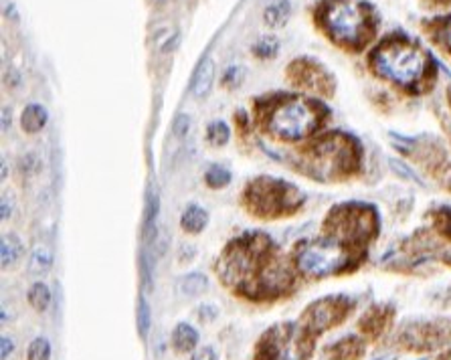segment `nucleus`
Instances as JSON below:
<instances>
[{"label": "nucleus", "instance_id": "obj_1", "mask_svg": "<svg viewBox=\"0 0 451 360\" xmlns=\"http://www.w3.org/2000/svg\"><path fill=\"white\" fill-rule=\"evenodd\" d=\"M376 76L411 93L429 90L433 79L431 57L405 35H391L368 57Z\"/></svg>", "mask_w": 451, "mask_h": 360}, {"label": "nucleus", "instance_id": "obj_2", "mask_svg": "<svg viewBox=\"0 0 451 360\" xmlns=\"http://www.w3.org/2000/svg\"><path fill=\"white\" fill-rule=\"evenodd\" d=\"M259 126L279 142H300L326 120V107L298 95H273L255 104Z\"/></svg>", "mask_w": 451, "mask_h": 360}, {"label": "nucleus", "instance_id": "obj_3", "mask_svg": "<svg viewBox=\"0 0 451 360\" xmlns=\"http://www.w3.org/2000/svg\"><path fill=\"white\" fill-rule=\"evenodd\" d=\"M303 172L318 182H340L359 174L362 148L359 140L344 132H328L301 150Z\"/></svg>", "mask_w": 451, "mask_h": 360}, {"label": "nucleus", "instance_id": "obj_4", "mask_svg": "<svg viewBox=\"0 0 451 360\" xmlns=\"http://www.w3.org/2000/svg\"><path fill=\"white\" fill-rule=\"evenodd\" d=\"M316 20L336 45L348 51H362L376 30L375 13L362 0H322Z\"/></svg>", "mask_w": 451, "mask_h": 360}, {"label": "nucleus", "instance_id": "obj_5", "mask_svg": "<svg viewBox=\"0 0 451 360\" xmlns=\"http://www.w3.org/2000/svg\"><path fill=\"white\" fill-rule=\"evenodd\" d=\"M273 253L275 247L267 235L245 233L223 249L217 263V275L223 285L249 296L259 271Z\"/></svg>", "mask_w": 451, "mask_h": 360}, {"label": "nucleus", "instance_id": "obj_6", "mask_svg": "<svg viewBox=\"0 0 451 360\" xmlns=\"http://www.w3.org/2000/svg\"><path fill=\"white\" fill-rule=\"evenodd\" d=\"M359 259H362L361 249L328 235L324 239L301 241L294 251L296 270L310 280H322L354 270Z\"/></svg>", "mask_w": 451, "mask_h": 360}, {"label": "nucleus", "instance_id": "obj_7", "mask_svg": "<svg viewBox=\"0 0 451 360\" xmlns=\"http://www.w3.org/2000/svg\"><path fill=\"white\" fill-rule=\"evenodd\" d=\"M303 205L300 191L282 179H253L243 191V207L253 217L277 219L294 215Z\"/></svg>", "mask_w": 451, "mask_h": 360}, {"label": "nucleus", "instance_id": "obj_8", "mask_svg": "<svg viewBox=\"0 0 451 360\" xmlns=\"http://www.w3.org/2000/svg\"><path fill=\"white\" fill-rule=\"evenodd\" d=\"M324 233L350 247H366L378 233L375 207L362 203H344L334 207L324 221Z\"/></svg>", "mask_w": 451, "mask_h": 360}, {"label": "nucleus", "instance_id": "obj_9", "mask_svg": "<svg viewBox=\"0 0 451 360\" xmlns=\"http://www.w3.org/2000/svg\"><path fill=\"white\" fill-rule=\"evenodd\" d=\"M314 338L303 324H277L261 336L255 360H306Z\"/></svg>", "mask_w": 451, "mask_h": 360}, {"label": "nucleus", "instance_id": "obj_10", "mask_svg": "<svg viewBox=\"0 0 451 360\" xmlns=\"http://www.w3.org/2000/svg\"><path fill=\"white\" fill-rule=\"evenodd\" d=\"M294 282H296V273H294L291 263L275 251L259 271L249 296L251 298H270V300L277 296H286L294 287Z\"/></svg>", "mask_w": 451, "mask_h": 360}, {"label": "nucleus", "instance_id": "obj_11", "mask_svg": "<svg viewBox=\"0 0 451 360\" xmlns=\"http://www.w3.org/2000/svg\"><path fill=\"white\" fill-rule=\"evenodd\" d=\"M397 340L405 350H413V352L435 350L439 346L451 342V320L441 318V320H431V322L409 324L405 330L399 334Z\"/></svg>", "mask_w": 451, "mask_h": 360}, {"label": "nucleus", "instance_id": "obj_12", "mask_svg": "<svg viewBox=\"0 0 451 360\" xmlns=\"http://www.w3.org/2000/svg\"><path fill=\"white\" fill-rule=\"evenodd\" d=\"M352 306H354V301L346 298V296H330V298L318 300L306 310V314L301 318V324L308 328L310 334L318 336L322 332L342 324L350 314Z\"/></svg>", "mask_w": 451, "mask_h": 360}, {"label": "nucleus", "instance_id": "obj_13", "mask_svg": "<svg viewBox=\"0 0 451 360\" xmlns=\"http://www.w3.org/2000/svg\"><path fill=\"white\" fill-rule=\"evenodd\" d=\"M287 77L294 85L303 88L308 91H314L318 95L330 97L334 93V79L332 76L314 61L298 59L294 61L287 69Z\"/></svg>", "mask_w": 451, "mask_h": 360}, {"label": "nucleus", "instance_id": "obj_14", "mask_svg": "<svg viewBox=\"0 0 451 360\" xmlns=\"http://www.w3.org/2000/svg\"><path fill=\"white\" fill-rule=\"evenodd\" d=\"M392 322V308L387 306H376L373 310H368L366 314L362 316L359 326L361 332L368 338V340H376L383 332L391 326Z\"/></svg>", "mask_w": 451, "mask_h": 360}, {"label": "nucleus", "instance_id": "obj_15", "mask_svg": "<svg viewBox=\"0 0 451 360\" xmlns=\"http://www.w3.org/2000/svg\"><path fill=\"white\" fill-rule=\"evenodd\" d=\"M417 160L421 162L423 168L431 176H441L450 168V160L445 156V150L437 142H429L427 146H421L417 152Z\"/></svg>", "mask_w": 451, "mask_h": 360}, {"label": "nucleus", "instance_id": "obj_16", "mask_svg": "<svg viewBox=\"0 0 451 360\" xmlns=\"http://www.w3.org/2000/svg\"><path fill=\"white\" fill-rule=\"evenodd\" d=\"M364 354V342L356 336H348L324 350V360H359Z\"/></svg>", "mask_w": 451, "mask_h": 360}, {"label": "nucleus", "instance_id": "obj_17", "mask_svg": "<svg viewBox=\"0 0 451 360\" xmlns=\"http://www.w3.org/2000/svg\"><path fill=\"white\" fill-rule=\"evenodd\" d=\"M212 77H215V65H212L211 59H205L198 65L195 79H193V95L195 97L200 100V97H205L211 91Z\"/></svg>", "mask_w": 451, "mask_h": 360}, {"label": "nucleus", "instance_id": "obj_18", "mask_svg": "<svg viewBox=\"0 0 451 360\" xmlns=\"http://www.w3.org/2000/svg\"><path fill=\"white\" fill-rule=\"evenodd\" d=\"M207 223H209V215L198 205H191L182 212L181 225L186 233H200L207 227Z\"/></svg>", "mask_w": 451, "mask_h": 360}, {"label": "nucleus", "instance_id": "obj_19", "mask_svg": "<svg viewBox=\"0 0 451 360\" xmlns=\"http://www.w3.org/2000/svg\"><path fill=\"white\" fill-rule=\"evenodd\" d=\"M198 344V332L191 324H179L172 332V346L179 352H193V348Z\"/></svg>", "mask_w": 451, "mask_h": 360}, {"label": "nucleus", "instance_id": "obj_20", "mask_svg": "<svg viewBox=\"0 0 451 360\" xmlns=\"http://www.w3.org/2000/svg\"><path fill=\"white\" fill-rule=\"evenodd\" d=\"M0 257H2V268H8L16 263L20 257H23V243L20 239L8 233V235H2V241H0Z\"/></svg>", "mask_w": 451, "mask_h": 360}, {"label": "nucleus", "instance_id": "obj_21", "mask_svg": "<svg viewBox=\"0 0 451 360\" xmlns=\"http://www.w3.org/2000/svg\"><path fill=\"white\" fill-rule=\"evenodd\" d=\"M433 41L441 45L447 53H451V16H441L427 25Z\"/></svg>", "mask_w": 451, "mask_h": 360}, {"label": "nucleus", "instance_id": "obj_22", "mask_svg": "<svg viewBox=\"0 0 451 360\" xmlns=\"http://www.w3.org/2000/svg\"><path fill=\"white\" fill-rule=\"evenodd\" d=\"M45 124L47 112L41 105L32 104L25 107V112H23V116H20V126H23L27 132H39V130H43Z\"/></svg>", "mask_w": 451, "mask_h": 360}, {"label": "nucleus", "instance_id": "obj_23", "mask_svg": "<svg viewBox=\"0 0 451 360\" xmlns=\"http://www.w3.org/2000/svg\"><path fill=\"white\" fill-rule=\"evenodd\" d=\"M289 13H291L289 0H277V2H273V4H270L265 8V15H263L265 25H270V27H282V25H286Z\"/></svg>", "mask_w": 451, "mask_h": 360}, {"label": "nucleus", "instance_id": "obj_24", "mask_svg": "<svg viewBox=\"0 0 451 360\" xmlns=\"http://www.w3.org/2000/svg\"><path fill=\"white\" fill-rule=\"evenodd\" d=\"M207 287H209V282L203 273H188L181 282V289L188 296H200L207 292Z\"/></svg>", "mask_w": 451, "mask_h": 360}, {"label": "nucleus", "instance_id": "obj_25", "mask_svg": "<svg viewBox=\"0 0 451 360\" xmlns=\"http://www.w3.org/2000/svg\"><path fill=\"white\" fill-rule=\"evenodd\" d=\"M29 304L37 312H45L51 304V292L45 284H35L29 292Z\"/></svg>", "mask_w": 451, "mask_h": 360}, {"label": "nucleus", "instance_id": "obj_26", "mask_svg": "<svg viewBox=\"0 0 451 360\" xmlns=\"http://www.w3.org/2000/svg\"><path fill=\"white\" fill-rule=\"evenodd\" d=\"M433 219V229L443 237V239L451 241V209L450 207H441V209L433 210L431 215Z\"/></svg>", "mask_w": 451, "mask_h": 360}, {"label": "nucleus", "instance_id": "obj_27", "mask_svg": "<svg viewBox=\"0 0 451 360\" xmlns=\"http://www.w3.org/2000/svg\"><path fill=\"white\" fill-rule=\"evenodd\" d=\"M51 270V253L49 249H43V247H37L32 251L29 261V271L35 273V275H43L47 271Z\"/></svg>", "mask_w": 451, "mask_h": 360}, {"label": "nucleus", "instance_id": "obj_28", "mask_svg": "<svg viewBox=\"0 0 451 360\" xmlns=\"http://www.w3.org/2000/svg\"><path fill=\"white\" fill-rule=\"evenodd\" d=\"M205 180H207V184L211 188H223V186H227L231 182V172L227 168H223V166L215 164L205 172Z\"/></svg>", "mask_w": 451, "mask_h": 360}, {"label": "nucleus", "instance_id": "obj_29", "mask_svg": "<svg viewBox=\"0 0 451 360\" xmlns=\"http://www.w3.org/2000/svg\"><path fill=\"white\" fill-rule=\"evenodd\" d=\"M158 198L154 193L148 195V203H146V239L152 241L156 235V217H158Z\"/></svg>", "mask_w": 451, "mask_h": 360}, {"label": "nucleus", "instance_id": "obj_30", "mask_svg": "<svg viewBox=\"0 0 451 360\" xmlns=\"http://www.w3.org/2000/svg\"><path fill=\"white\" fill-rule=\"evenodd\" d=\"M207 140L212 146H225L229 142V128L223 121H212L207 128Z\"/></svg>", "mask_w": 451, "mask_h": 360}, {"label": "nucleus", "instance_id": "obj_31", "mask_svg": "<svg viewBox=\"0 0 451 360\" xmlns=\"http://www.w3.org/2000/svg\"><path fill=\"white\" fill-rule=\"evenodd\" d=\"M51 359V344L47 338H35L27 350V360H49Z\"/></svg>", "mask_w": 451, "mask_h": 360}, {"label": "nucleus", "instance_id": "obj_32", "mask_svg": "<svg viewBox=\"0 0 451 360\" xmlns=\"http://www.w3.org/2000/svg\"><path fill=\"white\" fill-rule=\"evenodd\" d=\"M138 328H140L142 336H146L150 330V308H148V301L144 298L138 304Z\"/></svg>", "mask_w": 451, "mask_h": 360}, {"label": "nucleus", "instance_id": "obj_33", "mask_svg": "<svg viewBox=\"0 0 451 360\" xmlns=\"http://www.w3.org/2000/svg\"><path fill=\"white\" fill-rule=\"evenodd\" d=\"M275 49H277V43H275L273 39H263V41H259L257 45H253V53H255L257 57L267 59L271 55H275Z\"/></svg>", "mask_w": 451, "mask_h": 360}, {"label": "nucleus", "instance_id": "obj_34", "mask_svg": "<svg viewBox=\"0 0 451 360\" xmlns=\"http://www.w3.org/2000/svg\"><path fill=\"white\" fill-rule=\"evenodd\" d=\"M188 130H191V118L186 114H181L174 120V134L179 136V138H184V136L188 134Z\"/></svg>", "mask_w": 451, "mask_h": 360}, {"label": "nucleus", "instance_id": "obj_35", "mask_svg": "<svg viewBox=\"0 0 451 360\" xmlns=\"http://www.w3.org/2000/svg\"><path fill=\"white\" fill-rule=\"evenodd\" d=\"M193 360H217V352L212 350L211 346H205V348H200L198 352L193 354Z\"/></svg>", "mask_w": 451, "mask_h": 360}, {"label": "nucleus", "instance_id": "obj_36", "mask_svg": "<svg viewBox=\"0 0 451 360\" xmlns=\"http://www.w3.org/2000/svg\"><path fill=\"white\" fill-rule=\"evenodd\" d=\"M13 348H15V342L8 336H2V342H0V356H2V360L8 359V354L13 352Z\"/></svg>", "mask_w": 451, "mask_h": 360}, {"label": "nucleus", "instance_id": "obj_37", "mask_svg": "<svg viewBox=\"0 0 451 360\" xmlns=\"http://www.w3.org/2000/svg\"><path fill=\"white\" fill-rule=\"evenodd\" d=\"M215 316H217V312H215L212 306H203V308H200V320H203V322L215 320Z\"/></svg>", "mask_w": 451, "mask_h": 360}, {"label": "nucleus", "instance_id": "obj_38", "mask_svg": "<svg viewBox=\"0 0 451 360\" xmlns=\"http://www.w3.org/2000/svg\"><path fill=\"white\" fill-rule=\"evenodd\" d=\"M237 73H239V67H235V65H233V67H231V69L225 73V77H223V83H231V85H235L233 81H235Z\"/></svg>", "mask_w": 451, "mask_h": 360}, {"label": "nucleus", "instance_id": "obj_39", "mask_svg": "<svg viewBox=\"0 0 451 360\" xmlns=\"http://www.w3.org/2000/svg\"><path fill=\"white\" fill-rule=\"evenodd\" d=\"M427 2H431V4H439V6H447V4H451V0H427Z\"/></svg>", "mask_w": 451, "mask_h": 360}, {"label": "nucleus", "instance_id": "obj_40", "mask_svg": "<svg viewBox=\"0 0 451 360\" xmlns=\"http://www.w3.org/2000/svg\"><path fill=\"white\" fill-rule=\"evenodd\" d=\"M435 360H451V350H447L445 354H441V356H439V359H435Z\"/></svg>", "mask_w": 451, "mask_h": 360}, {"label": "nucleus", "instance_id": "obj_41", "mask_svg": "<svg viewBox=\"0 0 451 360\" xmlns=\"http://www.w3.org/2000/svg\"><path fill=\"white\" fill-rule=\"evenodd\" d=\"M447 188H450V191H451V182H450V186H447Z\"/></svg>", "mask_w": 451, "mask_h": 360}, {"label": "nucleus", "instance_id": "obj_42", "mask_svg": "<svg viewBox=\"0 0 451 360\" xmlns=\"http://www.w3.org/2000/svg\"><path fill=\"white\" fill-rule=\"evenodd\" d=\"M447 134H450V140H451V132H447Z\"/></svg>", "mask_w": 451, "mask_h": 360}]
</instances>
